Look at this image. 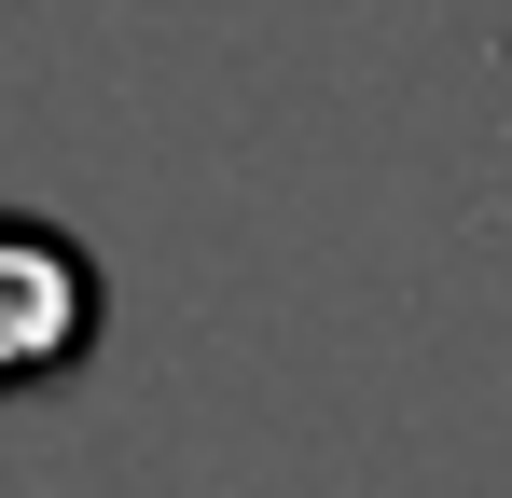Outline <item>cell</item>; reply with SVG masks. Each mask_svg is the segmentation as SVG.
I'll list each match as a JSON object with an SVG mask.
<instances>
[{
	"mask_svg": "<svg viewBox=\"0 0 512 498\" xmlns=\"http://www.w3.org/2000/svg\"><path fill=\"white\" fill-rule=\"evenodd\" d=\"M84 332H97L84 249L42 236V222H0V374H56Z\"/></svg>",
	"mask_w": 512,
	"mask_h": 498,
	"instance_id": "obj_1",
	"label": "cell"
}]
</instances>
